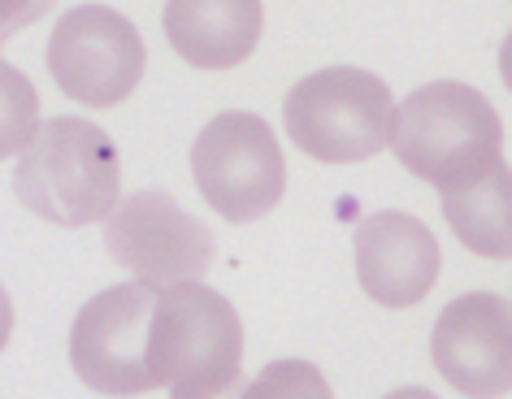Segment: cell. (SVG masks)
I'll list each match as a JSON object with an SVG mask.
<instances>
[{"mask_svg": "<svg viewBox=\"0 0 512 399\" xmlns=\"http://www.w3.org/2000/svg\"><path fill=\"white\" fill-rule=\"evenodd\" d=\"M122 165L100 126L83 118H53L22 148L14 165V196L22 209L53 226L109 222L118 209Z\"/></svg>", "mask_w": 512, "mask_h": 399, "instance_id": "cell-1", "label": "cell"}, {"mask_svg": "<svg viewBox=\"0 0 512 399\" xmlns=\"http://www.w3.org/2000/svg\"><path fill=\"white\" fill-rule=\"evenodd\" d=\"M391 152L404 170L447 191L504 161V122L478 87L426 83L395 109Z\"/></svg>", "mask_w": 512, "mask_h": 399, "instance_id": "cell-2", "label": "cell"}, {"mask_svg": "<svg viewBox=\"0 0 512 399\" xmlns=\"http://www.w3.org/2000/svg\"><path fill=\"white\" fill-rule=\"evenodd\" d=\"M283 122L304 157L326 165H356L391 148L395 100L378 74L335 66L291 87L283 100Z\"/></svg>", "mask_w": 512, "mask_h": 399, "instance_id": "cell-3", "label": "cell"}, {"mask_svg": "<svg viewBox=\"0 0 512 399\" xmlns=\"http://www.w3.org/2000/svg\"><path fill=\"white\" fill-rule=\"evenodd\" d=\"M152 378L170 395H209L239 378L243 326L226 295L209 291L200 278L161 287L152 317Z\"/></svg>", "mask_w": 512, "mask_h": 399, "instance_id": "cell-4", "label": "cell"}, {"mask_svg": "<svg viewBox=\"0 0 512 399\" xmlns=\"http://www.w3.org/2000/svg\"><path fill=\"white\" fill-rule=\"evenodd\" d=\"M191 178L226 222H256L283 200L287 161L265 118L217 113L191 144Z\"/></svg>", "mask_w": 512, "mask_h": 399, "instance_id": "cell-5", "label": "cell"}, {"mask_svg": "<svg viewBox=\"0 0 512 399\" xmlns=\"http://www.w3.org/2000/svg\"><path fill=\"white\" fill-rule=\"evenodd\" d=\"M157 282H122L87 300L70 330V365L83 386L100 395H144L157 391L152 378V317H157Z\"/></svg>", "mask_w": 512, "mask_h": 399, "instance_id": "cell-6", "label": "cell"}, {"mask_svg": "<svg viewBox=\"0 0 512 399\" xmlns=\"http://www.w3.org/2000/svg\"><path fill=\"white\" fill-rule=\"evenodd\" d=\"M148 53L135 22L109 5H79L61 14L48 40V74L70 100L113 109L144 79Z\"/></svg>", "mask_w": 512, "mask_h": 399, "instance_id": "cell-7", "label": "cell"}, {"mask_svg": "<svg viewBox=\"0 0 512 399\" xmlns=\"http://www.w3.org/2000/svg\"><path fill=\"white\" fill-rule=\"evenodd\" d=\"M105 248L135 278L170 287L200 278L213 261V235L165 191H135L105 222Z\"/></svg>", "mask_w": 512, "mask_h": 399, "instance_id": "cell-8", "label": "cell"}, {"mask_svg": "<svg viewBox=\"0 0 512 399\" xmlns=\"http://www.w3.org/2000/svg\"><path fill=\"white\" fill-rule=\"evenodd\" d=\"M430 360L447 386L469 399L512 391V304L491 291H469L434 321Z\"/></svg>", "mask_w": 512, "mask_h": 399, "instance_id": "cell-9", "label": "cell"}, {"mask_svg": "<svg viewBox=\"0 0 512 399\" xmlns=\"http://www.w3.org/2000/svg\"><path fill=\"white\" fill-rule=\"evenodd\" d=\"M439 239L413 213H369L356 226V278L382 308H413L439 282Z\"/></svg>", "mask_w": 512, "mask_h": 399, "instance_id": "cell-10", "label": "cell"}, {"mask_svg": "<svg viewBox=\"0 0 512 399\" xmlns=\"http://www.w3.org/2000/svg\"><path fill=\"white\" fill-rule=\"evenodd\" d=\"M265 31L261 0H165V40L187 66H243Z\"/></svg>", "mask_w": 512, "mask_h": 399, "instance_id": "cell-11", "label": "cell"}, {"mask_svg": "<svg viewBox=\"0 0 512 399\" xmlns=\"http://www.w3.org/2000/svg\"><path fill=\"white\" fill-rule=\"evenodd\" d=\"M439 196L447 226L469 252L486 256V261H512V170L504 161L469 183L439 191Z\"/></svg>", "mask_w": 512, "mask_h": 399, "instance_id": "cell-12", "label": "cell"}, {"mask_svg": "<svg viewBox=\"0 0 512 399\" xmlns=\"http://www.w3.org/2000/svg\"><path fill=\"white\" fill-rule=\"evenodd\" d=\"M256 382H261L265 399H335L322 369L309 360H274L256 373Z\"/></svg>", "mask_w": 512, "mask_h": 399, "instance_id": "cell-13", "label": "cell"}, {"mask_svg": "<svg viewBox=\"0 0 512 399\" xmlns=\"http://www.w3.org/2000/svg\"><path fill=\"white\" fill-rule=\"evenodd\" d=\"M0 5H5L0 9V18H5V35H9L14 27H27V22L44 18L53 0H0Z\"/></svg>", "mask_w": 512, "mask_h": 399, "instance_id": "cell-14", "label": "cell"}, {"mask_svg": "<svg viewBox=\"0 0 512 399\" xmlns=\"http://www.w3.org/2000/svg\"><path fill=\"white\" fill-rule=\"evenodd\" d=\"M170 399H265L261 382L256 378H235L230 386H222V391H209V395H170Z\"/></svg>", "mask_w": 512, "mask_h": 399, "instance_id": "cell-15", "label": "cell"}, {"mask_svg": "<svg viewBox=\"0 0 512 399\" xmlns=\"http://www.w3.org/2000/svg\"><path fill=\"white\" fill-rule=\"evenodd\" d=\"M499 79H504V87L512 92V31H508V40L499 44Z\"/></svg>", "mask_w": 512, "mask_h": 399, "instance_id": "cell-16", "label": "cell"}, {"mask_svg": "<svg viewBox=\"0 0 512 399\" xmlns=\"http://www.w3.org/2000/svg\"><path fill=\"white\" fill-rule=\"evenodd\" d=\"M382 399H439V395L421 391V386H400V391H391V395H382Z\"/></svg>", "mask_w": 512, "mask_h": 399, "instance_id": "cell-17", "label": "cell"}]
</instances>
